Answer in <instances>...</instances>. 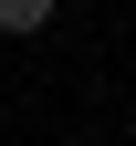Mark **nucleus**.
Returning <instances> with one entry per match:
<instances>
[{"label":"nucleus","instance_id":"nucleus-1","mask_svg":"<svg viewBox=\"0 0 136 146\" xmlns=\"http://www.w3.org/2000/svg\"><path fill=\"white\" fill-rule=\"evenodd\" d=\"M52 11H63V0H0V31H11V42H31Z\"/></svg>","mask_w":136,"mask_h":146}]
</instances>
